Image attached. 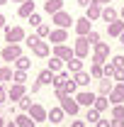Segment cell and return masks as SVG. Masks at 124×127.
Masks as SVG:
<instances>
[{
	"label": "cell",
	"instance_id": "obj_55",
	"mask_svg": "<svg viewBox=\"0 0 124 127\" xmlns=\"http://www.w3.org/2000/svg\"><path fill=\"white\" fill-rule=\"evenodd\" d=\"M10 2H27V0H10Z\"/></svg>",
	"mask_w": 124,
	"mask_h": 127
},
{
	"label": "cell",
	"instance_id": "obj_33",
	"mask_svg": "<svg viewBox=\"0 0 124 127\" xmlns=\"http://www.w3.org/2000/svg\"><path fill=\"white\" fill-rule=\"evenodd\" d=\"M102 76L114 81V66H112V64H105V66H102Z\"/></svg>",
	"mask_w": 124,
	"mask_h": 127
},
{
	"label": "cell",
	"instance_id": "obj_37",
	"mask_svg": "<svg viewBox=\"0 0 124 127\" xmlns=\"http://www.w3.org/2000/svg\"><path fill=\"white\" fill-rule=\"evenodd\" d=\"M112 117L114 120H124V105H114L112 108Z\"/></svg>",
	"mask_w": 124,
	"mask_h": 127
},
{
	"label": "cell",
	"instance_id": "obj_41",
	"mask_svg": "<svg viewBox=\"0 0 124 127\" xmlns=\"http://www.w3.org/2000/svg\"><path fill=\"white\" fill-rule=\"evenodd\" d=\"M37 42H39V37H37V34H29V37H24V44H27V47H34Z\"/></svg>",
	"mask_w": 124,
	"mask_h": 127
},
{
	"label": "cell",
	"instance_id": "obj_5",
	"mask_svg": "<svg viewBox=\"0 0 124 127\" xmlns=\"http://www.w3.org/2000/svg\"><path fill=\"white\" fill-rule=\"evenodd\" d=\"M22 39H24V30H22V27H5V42L17 44V42H22Z\"/></svg>",
	"mask_w": 124,
	"mask_h": 127
},
{
	"label": "cell",
	"instance_id": "obj_8",
	"mask_svg": "<svg viewBox=\"0 0 124 127\" xmlns=\"http://www.w3.org/2000/svg\"><path fill=\"white\" fill-rule=\"evenodd\" d=\"M73 27H76V34H78V37H88V34L93 32V27H90V20H88V17H80V20H76V25H73Z\"/></svg>",
	"mask_w": 124,
	"mask_h": 127
},
{
	"label": "cell",
	"instance_id": "obj_22",
	"mask_svg": "<svg viewBox=\"0 0 124 127\" xmlns=\"http://www.w3.org/2000/svg\"><path fill=\"white\" fill-rule=\"evenodd\" d=\"M37 81H39V83H41V86H51V83H54V81H56V73H51V71H49V68H44V71H41V73H39V76H37Z\"/></svg>",
	"mask_w": 124,
	"mask_h": 127
},
{
	"label": "cell",
	"instance_id": "obj_1",
	"mask_svg": "<svg viewBox=\"0 0 124 127\" xmlns=\"http://www.w3.org/2000/svg\"><path fill=\"white\" fill-rule=\"evenodd\" d=\"M51 22L59 27V30H68L71 25H76V20L68 15L66 10H61V12H56V15H51Z\"/></svg>",
	"mask_w": 124,
	"mask_h": 127
},
{
	"label": "cell",
	"instance_id": "obj_4",
	"mask_svg": "<svg viewBox=\"0 0 124 127\" xmlns=\"http://www.w3.org/2000/svg\"><path fill=\"white\" fill-rule=\"evenodd\" d=\"M109 56V44L107 42H100L95 44V54H93V64H105Z\"/></svg>",
	"mask_w": 124,
	"mask_h": 127
},
{
	"label": "cell",
	"instance_id": "obj_25",
	"mask_svg": "<svg viewBox=\"0 0 124 127\" xmlns=\"http://www.w3.org/2000/svg\"><path fill=\"white\" fill-rule=\"evenodd\" d=\"M97 112H102V110H107L109 108V98H105V95H97V100H95V105H93Z\"/></svg>",
	"mask_w": 124,
	"mask_h": 127
},
{
	"label": "cell",
	"instance_id": "obj_13",
	"mask_svg": "<svg viewBox=\"0 0 124 127\" xmlns=\"http://www.w3.org/2000/svg\"><path fill=\"white\" fill-rule=\"evenodd\" d=\"M54 56H56V59H61V61H68V59H73L76 54H73V49H71V47L61 44V47H54Z\"/></svg>",
	"mask_w": 124,
	"mask_h": 127
},
{
	"label": "cell",
	"instance_id": "obj_53",
	"mask_svg": "<svg viewBox=\"0 0 124 127\" xmlns=\"http://www.w3.org/2000/svg\"><path fill=\"white\" fill-rule=\"evenodd\" d=\"M119 20H124V7H122V10H119Z\"/></svg>",
	"mask_w": 124,
	"mask_h": 127
},
{
	"label": "cell",
	"instance_id": "obj_10",
	"mask_svg": "<svg viewBox=\"0 0 124 127\" xmlns=\"http://www.w3.org/2000/svg\"><path fill=\"white\" fill-rule=\"evenodd\" d=\"M29 117L34 120V122H44V120L49 117V110H46V108H41V105H37V103H34V105L29 108Z\"/></svg>",
	"mask_w": 124,
	"mask_h": 127
},
{
	"label": "cell",
	"instance_id": "obj_34",
	"mask_svg": "<svg viewBox=\"0 0 124 127\" xmlns=\"http://www.w3.org/2000/svg\"><path fill=\"white\" fill-rule=\"evenodd\" d=\"M85 120H90V122H100V112L95 110V108H88V115H85Z\"/></svg>",
	"mask_w": 124,
	"mask_h": 127
},
{
	"label": "cell",
	"instance_id": "obj_11",
	"mask_svg": "<svg viewBox=\"0 0 124 127\" xmlns=\"http://www.w3.org/2000/svg\"><path fill=\"white\" fill-rule=\"evenodd\" d=\"M122 100H124V83H117L112 88V93H109V103L114 108V105H122Z\"/></svg>",
	"mask_w": 124,
	"mask_h": 127
},
{
	"label": "cell",
	"instance_id": "obj_28",
	"mask_svg": "<svg viewBox=\"0 0 124 127\" xmlns=\"http://www.w3.org/2000/svg\"><path fill=\"white\" fill-rule=\"evenodd\" d=\"M73 81H76L78 86H88V83H90V73L80 71V73H76V76H73Z\"/></svg>",
	"mask_w": 124,
	"mask_h": 127
},
{
	"label": "cell",
	"instance_id": "obj_57",
	"mask_svg": "<svg viewBox=\"0 0 124 127\" xmlns=\"http://www.w3.org/2000/svg\"><path fill=\"white\" fill-rule=\"evenodd\" d=\"M5 2H7V0H0V5H5Z\"/></svg>",
	"mask_w": 124,
	"mask_h": 127
},
{
	"label": "cell",
	"instance_id": "obj_27",
	"mask_svg": "<svg viewBox=\"0 0 124 127\" xmlns=\"http://www.w3.org/2000/svg\"><path fill=\"white\" fill-rule=\"evenodd\" d=\"M15 66H17V71H27V68L32 66V59L29 56H20V59L15 61Z\"/></svg>",
	"mask_w": 124,
	"mask_h": 127
},
{
	"label": "cell",
	"instance_id": "obj_32",
	"mask_svg": "<svg viewBox=\"0 0 124 127\" xmlns=\"http://www.w3.org/2000/svg\"><path fill=\"white\" fill-rule=\"evenodd\" d=\"M12 76H15V73H12V68H7V66H2V68H0V83H2V81H12Z\"/></svg>",
	"mask_w": 124,
	"mask_h": 127
},
{
	"label": "cell",
	"instance_id": "obj_38",
	"mask_svg": "<svg viewBox=\"0 0 124 127\" xmlns=\"http://www.w3.org/2000/svg\"><path fill=\"white\" fill-rule=\"evenodd\" d=\"M17 105H20L22 110H27V112H29V108H32V105H34V103H32V98H29V95H24V98H22V100H20Z\"/></svg>",
	"mask_w": 124,
	"mask_h": 127
},
{
	"label": "cell",
	"instance_id": "obj_39",
	"mask_svg": "<svg viewBox=\"0 0 124 127\" xmlns=\"http://www.w3.org/2000/svg\"><path fill=\"white\" fill-rule=\"evenodd\" d=\"M88 42H90V47H95V44H100V34H97V32H90V34H88Z\"/></svg>",
	"mask_w": 124,
	"mask_h": 127
},
{
	"label": "cell",
	"instance_id": "obj_9",
	"mask_svg": "<svg viewBox=\"0 0 124 127\" xmlns=\"http://www.w3.org/2000/svg\"><path fill=\"white\" fill-rule=\"evenodd\" d=\"M49 42L51 44H56V47H61L63 42H68V30H51V34H49Z\"/></svg>",
	"mask_w": 124,
	"mask_h": 127
},
{
	"label": "cell",
	"instance_id": "obj_20",
	"mask_svg": "<svg viewBox=\"0 0 124 127\" xmlns=\"http://www.w3.org/2000/svg\"><path fill=\"white\" fill-rule=\"evenodd\" d=\"M63 115H66V112L61 110V108H51V110H49V122H51V125H59V122H63Z\"/></svg>",
	"mask_w": 124,
	"mask_h": 127
},
{
	"label": "cell",
	"instance_id": "obj_14",
	"mask_svg": "<svg viewBox=\"0 0 124 127\" xmlns=\"http://www.w3.org/2000/svg\"><path fill=\"white\" fill-rule=\"evenodd\" d=\"M24 95H27V88H24V86H20V83H15V86L7 91V98H10V100H17V103H20Z\"/></svg>",
	"mask_w": 124,
	"mask_h": 127
},
{
	"label": "cell",
	"instance_id": "obj_31",
	"mask_svg": "<svg viewBox=\"0 0 124 127\" xmlns=\"http://www.w3.org/2000/svg\"><path fill=\"white\" fill-rule=\"evenodd\" d=\"M90 78H105L102 76V64H93L90 66Z\"/></svg>",
	"mask_w": 124,
	"mask_h": 127
},
{
	"label": "cell",
	"instance_id": "obj_42",
	"mask_svg": "<svg viewBox=\"0 0 124 127\" xmlns=\"http://www.w3.org/2000/svg\"><path fill=\"white\" fill-rule=\"evenodd\" d=\"M29 22H32V27H39V25H41V17H39L37 12H34V15L29 17Z\"/></svg>",
	"mask_w": 124,
	"mask_h": 127
},
{
	"label": "cell",
	"instance_id": "obj_19",
	"mask_svg": "<svg viewBox=\"0 0 124 127\" xmlns=\"http://www.w3.org/2000/svg\"><path fill=\"white\" fill-rule=\"evenodd\" d=\"M66 66H68V73H73V76H76V73L83 71V59L73 56V59H68V61H66Z\"/></svg>",
	"mask_w": 124,
	"mask_h": 127
},
{
	"label": "cell",
	"instance_id": "obj_46",
	"mask_svg": "<svg viewBox=\"0 0 124 127\" xmlns=\"http://www.w3.org/2000/svg\"><path fill=\"white\" fill-rule=\"evenodd\" d=\"M39 88H41V83H39V81H34V83H32V93H39Z\"/></svg>",
	"mask_w": 124,
	"mask_h": 127
},
{
	"label": "cell",
	"instance_id": "obj_52",
	"mask_svg": "<svg viewBox=\"0 0 124 127\" xmlns=\"http://www.w3.org/2000/svg\"><path fill=\"white\" fill-rule=\"evenodd\" d=\"M5 127H17V122H15V120H12V122H7V125H5Z\"/></svg>",
	"mask_w": 124,
	"mask_h": 127
},
{
	"label": "cell",
	"instance_id": "obj_47",
	"mask_svg": "<svg viewBox=\"0 0 124 127\" xmlns=\"http://www.w3.org/2000/svg\"><path fill=\"white\" fill-rule=\"evenodd\" d=\"M71 127H85V122H83V120H73V122H71Z\"/></svg>",
	"mask_w": 124,
	"mask_h": 127
},
{
	"label": "cell",
	"instance_id": "obj_21",
	"mask_svg": "<svg viewBox=\"0 0 124 127\" xmlns=\"http://www.w3.org/2000/svg\"><path fill=\"white\" fill-rule=\"evenodd\" d=\"M102 20H105V22H114V20H119V12H117V10H114V7H112V5H107V7H102Z\"/></svg>",
	"mask_w": 124,
	"mask_h": 127
},
{
	"label": "cell",
	"instance_id": "obj_3",
	"mask_svg": "<svg viewBox=\"0 0 124 127\" xmlns=\"http://www.w3.org/2000/svg\"><path fill=\"white\" fill-rule=\"evenodd\" d=\"M0 56H2V61H17L22 56V47L20 44H7V47L0 51Z\"/></svg>",
	"mask_w": 124,
	"mask_h": 127
},
{
	"label": "cell",
	"instance_id": "obj_29",
	"mask_svg": "<svg viewBox=\"0 0 124 127\" xmlns=\"http://www.w3.org/2000/svg\"><path fill=\"white\" fill-rule=\"evenodd\" d=\"M51 73H61V59H56V56H51V61H49V66H46Z\"/></svg>",
	"mask_w": 124,
	"mask_h": 127
},
{
	"label": "cell",
	"instance_id": "obj_16",
	"mask_svg": "<svg viewBox=\"0 0 124 127\" xmlns=\"http://www.w3.org/2000/svg\"><path fill=\"white\" fill-rule=\"evenodd\" d=\"M32 51H34V56H41V59H44V56H49L51 47H49V42H41V39H39V42L32 47Z\"/></svg>",
	"mask_w": 124,
	"mask_h": 127
},
{
	"label": "cell",
	"instance_id": "obj_6",
	"mask_svg": "<svg viewBox=\"0 0 124 127\" xmlns=\"http://www.w3.org/2000/svg\"><path fill=\"white\" fill-rule=\"evenodd\" d=\"M95 100H97V95L90 93V91H80V93L76 95V103H78V105H85V108H93Z\"/></svg>",
	"mask_w": 124,
	"mask_h": 127
},
{
	"label": "cell",
	"instance_id": "obj_43",
	"mask_svg": "<svg viewBox=\"0 0 124 127\" xmlns=\"http://www.w3.org/2000/svg\"><path fill=\"white\" fill-rule=\"evenodd\" d=\"M114 81H119V83H124V68H119V71H114Z\"/></svg>",
	"mask_w": 124,
	"mask_h": 127
},
{
	"label": "cell",
	"instance_id": "obj_50",
	"mask_svg": "<svg viewBox=\"0 0 124 127\" xmlns=\"http://www.w3.org/2000/svg\"><path fill=\"white\" fill-rule=\"evenodd\" d=\"M0 30H5V17L0 15Z\"/></svg>",
	"mask_w": 124,
	"mask_h": 127
},
{
	"label": "cell",
	"instance_id": "obj_15",
	"mask_svg": "<svg viewBox=\"0 0 124 127\" xmlns=\"http://www.w3.org/2000/svg\"><path fill=\"white\" fill-rule=\"evenodd\" d=\"M107 34L109 37H122L124 34V20H114L107 25Z\"/></svg>",
	"mask_w": 124,
	"mask_h": 127
},
{
	"label": "cell",
	"instance_id": "obj_7",
	"mask_svg": "<svg viewBox=\"0 0 124 127\" xmlns=\"http://www.w3.org/2000/svg\"><path fill=\"white\" fill-rule=\"evenodd\" d=\"M78 108H80V105L76 103V98H73V95L61 98V110H63V112H68V115H78Z\"/></svg>",
	"mask_w": 124,
	"mask_h": 127
},
{
	"label": "cell",
	"instance_id": "obj_56",
	"mask_svg": "<svg viewBox=\"0 0 124 127\" xmlns=\"http://www.w3.org/2000/svg\"><path fill=\"white\" fill-rule=\"evenodd\" d=\"M119 42H122V44H124V34H122V37H119Z\"/></svg>",
	"mask_w": 124,
	"mask_h": 127
},
{
	"label": "cell",
	"instance_id": "obj_51",
	"mask_svg": "<svg viewBox=\"0 0 124 127\" xmlns=\"http://www.w3.org/2000/svg\"><path fill=\"white\" fill-rule=\"evenodd\" d=\"M97 2H100V5H105V7H107L109 2H112V0H97Z\"/></svg>",
	"mask_w": 124,
	"mask_h": 127
},
{
	"label": "cell",
	"instance_id": "obj_23",
	"mask_svg": "<svg viewBox=\"0 0 124 127\" xmlns=\"http://www.w3.org/2000/svg\"><path fill=\"white\" fill-rule=\"evenodd\" d=\"M112 88H114V83H112V78H100V95H105V98H109V93H112Z\"/></svg>",
	"mask_w": 124,
	"mask_h": 127
},
{
	"label": "cell",
	"instance_id": "obj_26",
	"mask_svg": "<svg viewBox=\"0 0 124 127\" xmlns=\"http://www.w3.org/2000/svg\"><path fill=\"white\" fill-rule=\"evenodd\" d=\"M15 122H17V127H34V120H32L29 115H17Z\"/></svg>",
	"mask_w": 124,
	"mask_h": 127
},
{
	"label": "cell",
	"instance_id": "obj_2",
	"mask_svg": "<svg viewBox=\"0 0 124 127\" xmlns=\"http://www.w3.org/2000/svg\"><path fill=\"white\" fill-rule=\"evenodd\" d=\"M73 54H76L78 59H85L88 54H90V42H88V37H78L76 44H73Z\"/></svg>",
	"mask_w": 124,
	"mask_h": 127
},
{
	"label": "cell",
	"instance_id": "obj_17",
	"mask_svg": "<svg viewBox=\"0 0 124 127\" xmlns=\"http://www.w3.org/2000/svg\"><path fill=\"white\" fill-rule=\"evenodd\" d=\"M44 10H46L49 15L61 12V10H63V0H46V2H44Z\"/></svg>",
	"mask_w": 124,
	"mask_h": 127
},
{
	"label": "cell",
	"instance_id": "obj_54",
	"mask_svg": "<svg viewBox=\"0 0 124 127\" xmlns=\"http://www.w3.org/2000/svg\"><path fill=\"white\" fill-rule=\"evenodd\" d=\"M5 125H7V122H5V120H2V117H0V127H5Z\"/></svg>",
	"mask_w": 124,
	"mask_h": 127
},
{
	"label": "cell",
	"instance_id": "obj_49",
	"mask_svg": "<svg viewBox=\"0 0 124 127\" xmlns=\"http://www.w3.org/2000/svg\"><path fill=\"white\" fill-rule=\"evenodd\" d=\"M97 127H109V120H100V122H97Z\"/></svg>",
	"mask_w": 124,
	"mask_h": 127
},
{
	"label": "cell",
	"instance_id": "obj_24",
	"mask_svg": "<svg viewBox=\"0 0 124 127\" xmlns=\"http://www.w3.org/2000/svg\"><path fill=\"white\" fill-rule=\"evenodd\" d=\"M71 81V73L68 71H61V73H56V81H54V86L56 88H66V83Z\"/></svg>",
	"mask_w": 124,
	"mask_h": 127
},
{
	"label": "cell",
	"instance_id": "obj_45",
	"mask_svg": "<svg viewBox=\"0 0 124 127\" xmlns=\"http://www.w3.org/2000/svg\"><path fill=\"white\" fill-rule=\"evenodd\" d=\"M5 98H7V91H5V88H2V86H0V105H2V103H5Z\"/></svg>",
	"mask_w": 124,
	"mask_h": 127
},
{
	"label": "cell",
	"instance_id": "obj_36",
	"mask_svg": "<svg viewBox=\"0 0 124 127\" xmlns=\"http://www.w3.org/2000/svg\"><path fill=\"white\" fill-rule=\"evenodd\" d=\"M112 66H114V71H119V68H124V56H119V54H117V56H112Z\"/></svg>",
	"mask_w": 124,
	"mask_h": 127
},
{
	"label": "cell",
	"instance_id": "obj_35",
	"mask_svg": "<svg viewBox=\"0 0 124 127\" xmlns=\"http://www.w3.org/2000/svg\"><path fill=\"white\" fill-rule=\"evenodd\" d=\"M12 81H15V83H20V86H24V81H27V71H15Z\"/></svg>",
	"mask_w": 124,
	"mask_h": 127
},
{
	"label": "cell",
	"instance_id": "obj_48",
	"mask_svg": "<svg viewBox=\"0 0 124 127\" xmlns=\"http://www.w3.org/2000/svg\"><path fill=\"white\" fill-rule=\"evenodd\" d=\"M90 2H93V0H78V5H80V7H88Z\"/></svg>",
	"mask_w": 124,
	"mask_h": 127
},
{
	"label": "cell",
	"instance_id": "obj_40",
	"mask_svg": "<svg viewBox=\"0 0 124 127\" xmlns=\"http://www.w3.org/2000/svg\"><path fill=\"white\" fill-rule=\"evenodd\" d=\"M76 88H78V83H76L73 78H71L68 83H66V93H68V95H73V93H76Z\"/></svg>",
	"mask_w": 124,
	"mask_h": 127
},
{
	"label": "cell",
	"instance_id": "obj_12",
	"mask_svg": "<svg viewBox=\"0 0 124 127\" xmlns=\"http://www.w3.org/2000/svg\"><path fill=\"white\" fill-rule=\"evenodd\" d=\"M85 17L93 22V20H97V17H102V5L97 2V0H93L88 7H85Z\"/></svg>",
	"mask_w": 124,
	"mask_h": 127
},
{
	"label": "cell",
	"instance_id": "obj_44",
	"mask_svg": "<svg viewBox=\"0 0 124 127\" xmlns=\"http://www.w3.org/2000/svg\"><path fill=\"white\" fill-rule=\"evenodd\" d=\"M109 127H124V120H114V117H112V120H109Z\"/></svg>",
	"mask_w": 124,
	"mask_h": 127
},
{
	"label": "cell",
	"instance_id": "obj_30",
	"mask_svg": "<svg viewBox=\"0 0 124 127\" xmlns=\"http://www.w3.org/2000/svg\"><path fill=\"white\" fill-rule=\"evenodd\" d=\"M49 34H51V27H49V25H44V22H41V25L37 27V37H39V39H46Z\"/></svg>",
	"mask_w": 124,
	"mask_h": 127
},
{
	"label": "cell",
	"instance_id": "obj_18",
	"mask_svg": "<svg viewBox=\"0 0 124 127\" xmlns=\"http://www.w3.org/2000/svg\"><path fill=\"white\" fill-rule=\"evenodd\" d=\"M17 15H20V17H27V20H29V17L34 15V0H27V2H22V5H20V10H17Z\"/></svg>",
	"mask_w": 124,
	"mask_h": 127
}]
</instances>
